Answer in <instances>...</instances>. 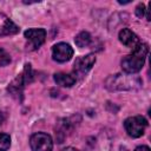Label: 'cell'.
<instances>
[{
    "instance_id": "cell-12",
    "label": "cell",
    "mask_w": 151,
    "mask_h": 151,
    "mask_svg": "<svg viewBox=\"0 0 151 151\" xmlns=\"http://www.w3.org/2000/svg\"><path fill=\"white\" fill-rule=\"evenodd\" d=\"M9 63H11L9 54L6 51H4V50L0 48V66H5V65H7Z\"/></svg>"
},
{
    "instance_id": "cell-13",
    "label": "cell",
    "mask_w": 151,
    "mask_h": 151,
    "mask_svg": "<svg viewBox=\"0 0 151 151\" xmlns=\"http://www.w3.org/2000/svg\"><path fill=\"white\" fill-rule=\"evenodd\" d=\"M144 12H145V6H144L143 4L139 5V6H137V8H136V14H137V17H139V18L144 17Z\"/></svg>"
},
{
    "instance_id": "cell-7",
    "label": "cell",
    "mask_w": 151,
    "mask_h": 151,
    "mask_svg": "<svg viewBox=\"0 0 151 151\" xmlns=\"http://www.w3.org/2000/svg\"><path fill=\"white\" fill-rule=\"evenodd\" d=\"M119 40H120V42L123 44V45H125L126 47H129V48H136L142 41L139 40V38H138V35L136 34V33H133L131 29H129V28H123L120 32H119Z\"/></svg>"
},
{
    "instance_id": "cell-5",
    "label": "cell",
    "mask_w": 151,
    "mask_h": 151,
    "mask_svg": "<svg viewBox=\"0 0 151 151\" xmlns=\"http://www.w3.org/2000/svg\"><path fill=\"white\" fill-rule=\"evenodd\" d=\"M52 57L58 63H66L73 57V48L66 42H58L52 48Z\"/></svg>"
},
{
    "instance_id": "cell-1",
    "label": "cell",
    "mask_w": 151,
    "mask_h": 151,
    "mask_svg": "<svg viewBox=\"0 0 151 151\" xmlns=\"http://www.w3.org/2000/svg\"><path fill=\"white\" fill-rule=\"evenodd\" d=\"M149 52V46L145 42H140L136 48L132 50V53L127 54L122 60V68L126 73H137L144 66L146 55Z\"/></svg>"
},
{
    "instance_id": "cell-3",
    "label": "cell",
    "mask_w": 151,
    "mask_h": 151,
    "mask_svg": "<svg viewBox=\"0 0 151 151\" xmlns=\"http://www.w3.org/2000/svg\"><path fill=\"white\" fill-rule=\"evenodd\" d=\"M29 145L32 151H52L53 140L50 134L45 132H37L31 136Z\"/></svg>"
},
{
    "instance_id": "cell-14",
    "label": "cell",
    "mask_w": 151,
    "mask_h": 151,
    "mask_svg": "<svg viewBox=\"0 0 151 151\" xmlns=\"http://www.w3.org/2000/svg\"><path fill=\"white\" fill-rule=\"evenodd\" d=\"M134 151H150V147L149 146H145V145H142V146H138Z\"/></svg>"
},
{
    "instance_id": "cell-6",
    "label": "cell",
    "mask_w": 151,
    "mask_h": 151,
    "mask_svg": "<svg viewBox=\"0 0 151 151\" xmlns=\"http://www.w3.org/2000/svg\"><path fill=\"white\" fill-rule=\"evenodd\" d=\"M25 38L31 42V48L37 50L39 48L46 39V31L44 28H28L25 31Z\"/></svg>"
},
{
    "instance_id": "cell-2",
    "label": "cell",
    "mask_w": 151,
    "mask_h": 151,
    "mask_svg": "<svg viewBox=\"0 0 151 151\" xmlns=\"http://www.w3.org/2000/svg\"><path fill=\"white\" fill-rule=\"evenodd\" d=\"M147 126V122L142 116H133L127 118L124 122V127L127 134L132 138H138L144 134V131Z\"/></svg>"
},
{
    "instance_id": "cell-8",
    "label": "cell",
    "mask_w": 151,
    "mask_h": 151,
    "mask_svg": "<svg viewBox=\"0 0 151 151\" xmlns=\"http://www.w3.org/2000/svg\"><path fill=\"white\" fill-rule=\"evenodd\" d=\"M19 32V27L6 15L0 14V35H11Z\"/></svg>"
},
{
    "instance_id": "cell-9",
    "label": "cell",
    "mask_w": 151,
    "mask_h": 151,
    "mask_svg": "<svg viewBox=\"0 0 151 151\" xmlns=\"http://www.w3.org/2000/svg\"><path fill=\"white\" fill-rule=\"evenodd\" d=\"M54 81L63 87H71L76 84L77 78L73 74L70 73H64V72H58L54 74Z\"/></svg>"
},
{
    "instance_id": "cell-10",
    "label": "cell",
    "mask_w": 151,
    "mask_h": 151,
    "mask_svg": "<svg viewBox=\"0 0 151 151\" xmlns=\"http://www.w3.org/2000/svg\"><path fill=\"white\" fill-rule=\"evenodd\" d=\"M74 42L78 47L83 48V47H86L90 45L91 42V35L88 32H80L76 38H74Z\"/></svg>"
},
{
    "instance_id": "cell-15",
    "label": "cell",
    "mask_w": 151,
    "mask_h": 151,
    "mask_svg": "<svg viewBox=\"0 0 151 151\" xmlns=\"http://www.w3.org/2000/svg\"><path fill=\"white\" fill-rule=\"evenodd\" d=\"M4 120H5V114H4V113L0 111V125L4 123Z\"/></svg>"
},
{
    "instance_id": "cell-16",
    "label": "cell",
    "mask_w": 151,
    "mask_h": 151,
    "mask_svg": "<svg viewBox=\"0 0 151 151\" xmlns=\"http://www.w3.org/2000/svg\"><path fill=\"white\" fill-rule=\"evenodd\" d=\"M63 151H79V150H77V149H74V147H65Z\"/></svg>"
},
{
    "instance_id": "cell-11",
    "label": "cell",
    "mask_w": 151,
    "mask_h": 151,
    "mask_svg": "<svg viewBox=\"0 0 151 151\" xmlns=\"http://www.w3.org/2000/svg\"><path fill=\"white\" fill-rule=\"evenodd\" d=\"M11 146V138L6 133H0V151H7Z\"/></svg>"
},
{
    "instance_id": "cell-4",
    "label": "cell",
    "mask_w": 151,
    "mask_h": 151,
    "mask_svg": "<svg viewBox=\"0 0 151 151\" xmlns=\"http://www.w3.org/2000/svg\"><path fill=\"white\" fill-rule=\"evenodd\" d=\"M94 63H96V55L94 54H86V55L79 57L73 65V76L76 78L77 77L83 78L92 68Z\"/></svg>"
}]
</instances>
